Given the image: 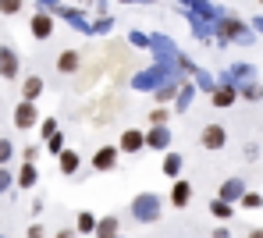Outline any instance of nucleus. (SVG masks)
I'll use <instances>...</instances> for the list:
<instances>
[{"instance_id":"f257e3e1","label":"nucleus","mask_w":263,"mask_h":238,"mask_svg":"<svg viewBox=\"0 0 263 238\" xmlns=\"http://www.w3.org/2000/svg\"><path fill=\"white\" fill-rule=\"evenodd\" d=\"M132 221H139V224H157L160 221V213H164V199L157 195V192H139L135 199H132Z\"/></svg>"},{"instance_id":"f03ea898","label":"nucleus","mask_w":263,"mask_h":238,"mask_svg":"<svg viewBox=\"0 0 263 238\" xmlns=\"http://www.w3.org/2000/svg\"><path fill=\"white\" fill-rule=\"evenodd\" d=\"M214 32L220 36V43H242V47L256 43V32L246 22H238V18H220L217 25H214Z\"/></svg>"},{"instance_id":"7ed1b4c3","label":"nucleus","mask_w":263,"mask_h":238,"mask_svg":"<svg viewBox=\"0 0 263 238\" xmlns=\"http://www.w3.org/2000/svg\"><path fill=\"white\" fill-rule=\"evenodd\" d=\"M199 146L206 149V153H217V149H224L228 146V128L224 125H203V132H199Z\"/></svg>"},{"instance_id":"20e7f679","label":"nucleus","mask_w":263,"mask_h":238,"mask_svg":"<svg viewBox=\"0 0 263 238\" xmlns=\"http://www.w3.org/2000/svg\"><path fill=\"white\" fill-rule=\"evenodd\" d=\"M36 125H43V117H40V110H36V103H29V100H22V103L14 107V128H22V132H29V128H36Z\"/></svg>"},{"instance_id":"39448f33","label":"nucleus","mask_w":263,"mask_h":238,"mask_svg":"<svg viewBox=\"0 0 263 238\" xmlns=\"http://www.w3.org/2000/svg\"><path fill=\"white\" fill-rule=\"evenodd\" d=\"M118 156H121V149H118V146H100V149L92 153L89 167H92V171H100V174H107V171H114V167H118Z\"/></svg>"},{"instance_id":"423d86ee","label":"nucleus","mask_w":263,"mask_h":238,"mask_svg":"<svg viewBox=\"0 0 263 238\" xmlns=\"http://www.w3.org/2000/svg\"><path fill=\"white\" fill-rule=\"evenodd\" d=\"M18 71H22L18 50H14V47H0V78H4V82H14Z\"/></svg>"},{"instance_id":"0eeeda50","label":"nucleus","mask_w":263,"mask_h":238,"mask_svg":"<svg viewBox=\"0 0 263 238\" xmlns=\"http://www.w3.org/2000/svg\"><path fill=\"white\" fill-rule=\"evenodd\" d=\"M146 149L167 153V149H171V125H149V128H146Z\"/></svg>"},{"instance_id":"6e6552de","label":"nucleus","mask_w":263,"mask_h":238,"mask_svg":"<svg viewBox=\"0 0 263 238\" xmlns=\"http://www.w3.org/2000/svg\"><path fill=\"white\" fill-rule=\"evenodd\" d=\"M246 192H249V185H246V178H228V182H220L217 199H224V203H231V206H238Z\"/></svg>"},{"instance_id":"1a4fd4ad","label":"nucleus","mask_w":263,"mask_h":238,"mask_svg":"<svg viewBox=\"0 0 263 238\" xmlns=\"http://www.w3.org/2000/svg\"><path fill=\"white\" fill-rule=\"evenodd\" d=\"M29 32H32V39H50L53 36V14L50 11H36L32 14V22H29Z\"/></svg>"},{"instance_id":"9d476101","label":"nucleus","mask_w":263,"mask_h":238,"mask_svg":"<svg viewBox=\"0 0 263 238\" xmlns=\"http://www.w3.org/2000/svg\"><path fill=\"white\" fill-rule=\"evenodd\" d=\"M118 149L121 153H142L146 149V132L142 128H125L121 139H118Z\"/></svg>"},{"instance_id":"9b49d317","label":"nucleus","mask_w":263,"mask_h":238,"mask_svg":"<svg viewBox=\"0 0 263 238\" xmlns=\"http://www.w3.org/2000/svg\"><path fill=\"white\" fill-rule=\"evenodd\" d=\"M167 203H171L175 210H185V206L192 203V182H185V178L171 182V195H167Z\"/></svg>"},{"instance_id":"f8f14e48","label":"nucleus","mask_w":263,"mask_h":238,"mask_svg":"<svg viewBox=\"0 0 263 238\" xmlns=\"http://www.w3.org/2000/svg\"><path fill=\"white\" fill-rule=\"evenodd\" d=\"M79 68H82V53L79 50H61L57 53V71L61 75H75Z\"/></svg>"},{"instance_id":"ddd939ff","label":"nucleus","mask_w":263,"mask_h":238,"mask_svg":"<svg viewBox=\"0 0 263 238\" xmlns=\"http://www.w3.org/2000/svg\"><path fill=\"white\" fill-rule=\"evenodd\" d=\"M92 238H121V221H118V213H107V217H100V224H96V235Z\"/></svg>"},{"instance_id":"4468645a","label":"nucleus","mask_w":263,"mask_h":238,"mask_svg":"<svg viewBox=\"0 0 263 238\" xmlns=\"http://www.w3.org/2000/svg\"><path fill=\"white\" fill-rule=\"evenodd\" d=\"M46 82L40 78V75H29V78H22V100H29V103H36L40 96H43Z\"/></svg>"},{"instance_id":"2eb2a0df","label":"nucleus","mask_w":263,"mask_h":238,"mask_svg":"<svg viewBox=\"0 0 263 238\" xmlns=\"http://www.w3.org/2000/svg\"><path fill=\"white\" fill-rule=\"evenodd\" d=\"M181 167H185L181 153H164V160H160V171H164L171 182H178V178H181Z\"/></svg>"},{"instance_id":"dca6fc26","label":"nucleus","mask_w":263,"mask_h":238,"mask_svg":"<svg viewBox=\"0 0 263 238\" xmlns=\"http://www.w3.org/2000/svg\"><path fill=\"white\" fill-rule=\"evenodd\" d=\"M210 100H214V107L224 110V107H231V103H235V100H242V96H238V86H217Z\"/></svg>"},{"instance_id":"f3484780","label":"nucleus","mask_w":263,"mask_h":238,"mask_svg":"<svg viewBox=\"0 0 263 238\" xmlns=\"http://www.w3.org/2000/svg\"><path fill=\"white\" fill-rule=\"evenodd\" d=\"M96 224H100V217L92 210H79V217H75V231L79 235H96Z\"/></svg>"},{"instance_id":"a211bd4d","label":"nucleus","mask_w":263,"mask_h":238,"mask_svg":"<svg viewBox=\"0 0 263 238\" xmlns=\"http://www.w3.org/2000/svg\"><path fill=\"white\" fill-rule=\"evenodd\" d=\"M210 213L217 217L220 224H228V221L235 217V206H231V203H224V199H217V195H214V199H210Z\"/></svg>"},{"instance_id":"6ab92c4d","label":"nucleus","mask_w":263,"mask_h":238,"mask_svg":"<svg viewBox=\"0 0 263 238\" xmlns=\"http://www.w3.org/2000/svg\"><path fill=\"white\" fill-rule=\"evenodd\" d=\"M57 164H61V174H79V164H82V160H79L75 149H64V153L57 156Z\"/></svg>"},{"instance_id":"aec40b11","label":"nucleus","mask_w":263,"mask_h":238,"mask_svg":"<svg viewBox=\"0 0 263 238\" xmlns=\"http://www.w3.org/2000/svg\"><path fill=\"white\" fill-rule=\"evenodd\" d=\"M18 189H32L36 182H40V171H36V164H22V171H18Z\"/></svg>"},{"instance_id":"412c9836","label":"nucleus","mask_w":263,"mask_h":238,"mask_svg":"<svg viewBox=\"0 0 263 238\" xmlns=\"http://www.w3.org/2000/svg\"><path fill=\"white\" fill-rule=\"evenodd\" d=\"M238 96H242V100H249V103H260V100H263V86H256V82L238 86Z\"/></svg>"},{"instance_id":"4be33fe9","label":"nucleus","mask_w":263,"mask_h":238,"mask_svg":"<svg viewBox=\"0 0 263 238\" xmlns=\"http://www.w3.org/2000/svg\"><path fill=\"white\" fill-rule=\"evenodd\" d=\"M238 206H242V210H263V195L260 192H246Z\"/></svg>"},{"instance_id":"5701e85b","label":"nucleus","mask_w":263,"mask_h":238,"mask_svg":"<svg viewBox=\"0 0 263 238\" xmlns=\"http://www.w3.org/2000/svg\"><path fill=\"white\" fill-rule=\"evenodd\" d=\"M11 156H14V143L11 139H0V167H7Z\"/></svg>"},{"instance_id":"b1692460","label":"nucleus","mask_w":263,"mask_h":238,"mask_svg":"<svg viewBox=\"0 0 263 238\" xmlns=\"http://www.w3.org/2000/svg\"><path fill=\"white\" fill-rule=\"evenodd\" d=\"M192 93H196V86H181V96H178L175 110H185V107H189V103H192Z\"/></svg>"},{"instance_id":"393cba45","label":"nucleus","mask_w":263,"mask_h":238,"mask_svg":"<svg viewBox=\"0 0 263 238\" xmlns=\"http://www.w3.org/2000/svg\"><path fill=\"white\" fill-rule=\"evenodd\" d=\"M40 135H43L46 143L57 135V121H53V117H43V125H40Z\"/></svg>"},{"instance_id":"a878e982","label":"nucleus","mask_w":263,"mask_h":238,"mask_svg":"<svg viewBox=\"0 0 263 238\" xmlns=\"http://www.w3.org/2000/svg\"><path fill=\"white\" fill-rule=\"evenodd\" d=\"M167 121H171V110H167V107H157V110L149 114V125H167Z\"/></svg>"},{"instance_id":"bb28decb","label":"nucleus","mask_w":263,"mask_h":238,"mask_svg":"<svg viewBox=\"0 0 263 238\" xmlns=\"http://www.w3.org/2000/svg\"><path fill=\"white\" fill-rule=\"evenodd\" d=\"M25 7V0H0V14H18Z\"/></svg>"},{"instance_id":"cd10ccee","label":"nucleus","mask_w":263,"mask_h":238,"mask_svg":"<svg viewBox=\"0 0 263 238\" xmlns=\"http://www.w3.org/2000/svg\"><path fill=\"white\" fill-rule=\"evenodd\" d=\"M175 93H178V86H164V89H157V103H160V107H164V103H171Z\"/></svg>"},{"instance_id":"c85d7f7f","label":"nucleus","mask_w":263,"mask_h":238,"mask_svg":"<svg viewBox=\"0 0 263 238\" xmlns=\"http://www.w3.org/2000/svg\"><path fill=\"white\" fill-rule=\"evenodd\" d=\"M196 86H203L210 96H214V89H217V86H214V78H210V75H199V71H196Z\"/></svg>"},{"instance_id":"c756f323","label":"nucleus","mask_w":263,"mask_h":238,"mask_svg":"<svg viewBox=\"0 0 263 238\" xmlns=\"http://www.w3.org/2000/svg\"><path fill=\"white\" fill-rule=\"evenodd\" d=\"M11 185H14V174H11L7 167H0V192H7Z\"/></svg>"},{"instance_id":"7c9ffc66","label":"nucleus","mask_w":263,"mask_h":238,"mask_svg":"<svg viewBox=\"0 0 263 238\" xmlns=\"http://www.w3.org/2000/svg\"><path fill=\"white\" fill-rule=\"evenodd\" d=\"M50 153H53V156L64 153V135H53V139H50Z\"/></svg>"},{"instance_id":"2f4dec72","label":"nucleus","mask_w":263,"mask_h":238,"mask_svg":"<svg viewBox=\"0 0 263 238\" xmlns=\"http://www.w3.org/2000/svg\"><path fill=\"white\" fill-rule=\"evenodd\" d=\"M22 156H25V164H36V156H40V149H36V146H25V149H22Z\"/></svg>"},{"instance_id":"473e14b6","label":"nucleus","mask_w":263,"mask_h":238,"mask_svg":"<svg viewBox=\"0 0 263 238\" xmlns=\"http://www.w3.org/2000/svg\"><path fill=\"white\" fill-rule=\"evenodd\" d=\"M25 238H46V231H43V228H40V224H32V228L25 231Z\"/></svg>"},{"instance_id":"72a5a7b5","label":"nucleus","mask_w":263,"mask_h":238,"mask_svg":"<svg viewBox=\"0 0 263 238\" xmlns=\"http://www.w3.org/2000/svg\"><path fill=\"white\" fill-rule=\"evenodd\" d=\"M256 156H260V146L249 143V146H246V160H256Z\"/></svg>"},{"instance_id":"f704fd0d","label":"nucleus","mask_w":263,"mask_h":238,"mask_svg":"<svg viewBox=\"0 0 263 238\" xmlns=\"http://www.w3.org/2000/svg\"><path fill=\"white\" fill-rule=\"evenodd\" d=\"M57 238H79V231H75V228H61V231H57Z\"/></svg>"},{"instance_id":"c9c22d12","label":"nucleus","mask_w":263,"mask_h":238,"mask_svg":"<svg viewBox=\"0 0 263 238\" xmlns=\"http://www.w3.org/2000/svg\"><path fill=\"white\" fill-rule=\"evenodd\" d=\"M214 238H231V231H228V228H217V231H214Z\"/></svg>"},{"instance_id":"e433bc0d","label":"nucleus","mask_w":263,"mask_h":238,"mask_svg":"<svg viewBox=\"0 0 263 238\" xmlns=\"http://www.w3.org/2000/svg\"><path fill=\"white\" fill-rule=\"evenodd\" d=\"M246 238H263V228H249V235Z\"/></svg>"},{"instance_id":"4c0bfd02","label":"nucleus","mask_w":263,"mask_h":238,"mask_svg":"<svg viewBox=\"0 0 263 238\" xmlns=\"http://www.w3.org/2000/svg\"><path fill=\"white\" fill-rule=\"evenodd\" d=\"M253 29H256V32H263V18H256V22H253Z\"/></svg>"},{"instance_id":"58836bf2","label":"nucleus","mask_w":263,"mask_h":238,"mask_svg":"<svg viewBox=\"0 0 263 238\" xmlns=\"http://www.w3.org/2000/svg\"><path fill=\"white\" fill-rule=\"evenodd\" d=\"M260 7H263V0H260Z\"/></svg>"}]
</instances>
